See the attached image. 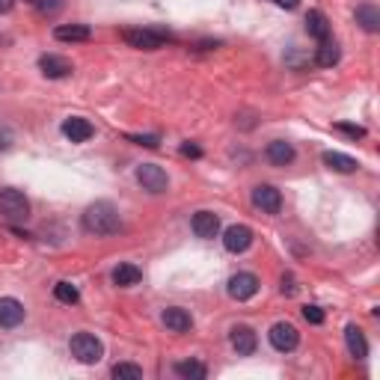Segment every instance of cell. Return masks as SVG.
<instances>
[{"instance_id":"obj_1","label":"cell","mask_w":380,"mask_h":380,"mask_svg":"<svg viewBox=\"0 0 380 380\" xmlns=\"http://www.w3.org/2000/svg\"><path fill=\"white\" fill-rule=\"evenodd\" d=\"M83 229L95 235V238H110L122 229V217L116 205H110V202H95L83 211Z\"/></svg>"},{"instance_id":"obj_2","label":"cell","mask_w":380,"mask_h":380,"mask_svg":"<svg viewBox=\"0 0 380 380\" xmlns=\"http://www.w3.org/2000/svg\"><path fill=\"white\" fill-rule=\"evenodd\" d=\"M0 217L9 223H21L30 217V202L15 187H0Z\"/></svg>"},{"instance_id":"obj_3","label":"cell","mask_w":380,"mask_h":380,"mask_svg":"<svg viewBox=\"0 0 380 380\" xmlns=\"http://www.w3.org/2000/svg\"><path fill=\"white\" fill-rule=\"evenodd\" d=\"M69 348H72V357L83 365H95L104 357V345H101V339H95L93 333H74Z\"/></svg>"},{"instance_id":"obj_4","label":"cell","mask_w":380,"mask_h":380,"mask_svg":"<svg viewBox=\"0 0 380 380\" xmlns=\"http://www.w3.org/2000/svg\"><path fill=\"white\" fill-rule=\"evenodd\" d=\"M122 39L128 42L131 48H140V50H158L167 45L170 36L163 30H151V27H137V30H125Z\"/></svg>"},{"instance_id":"obj_5","label":"cell","mask_w":380,"mask_h":380,"mask_svg":"<svg viewBox=\"0 0 380 380\" xmlns=\"http://www.w3.org/2000/svg\"><path fill=\"white\" fill-rule=\"evenodd\" d=\"M268 339H271V345L280 351V353H291L297 345H300V333H297V327L294 324H288V321H280V324H273L271 327V333H268Z\"/></svg>"},{"instance_id":"obj_6","label":"cell","mask_w":380,"mask_h":380,"mask_svg":"<svg viewBox=\"0 0 380 380\" xmlns=\"http://www.w3.org/2000/svg\"><path fill=\"white\" fill-rule=\"evenodd\" d=\"M137 182H140L143 190H149V194H163V190L170 187L167 172H163V167H158V163H143V167H137Z\"/></svg>"},{"instance_id":"obj_7","label":"cell","mask_w":380,"mask_h":380,"mask_svg":"<svg viewBox=\"0 0 380 380\" xmlns=\"http://www.w3.org/2000/svg\"><path fill=\"white\" fill-rule=\"evenodd\" d=\"M252 205H256L262 214H280L283 194L273 184H259V187H252Z\"/></svg>"},{"instance_id":"obj_8","label":"cell","mask_w":380,"mask_h":380,"mask_svg":"<svg viewBox=\"0 0 380 380\" xmlns=\"http://www.w3.org/2000/svg\"><path fill=\"white\" fill-rule=\"evenodd\" d=\"M229 341H232V348L240 353V357H250V353H256V348H259V336H256V330H252V327H247V324L232 327Z\"/></svg>"},{"instance_id":"obj_9","label":"cell","mask_w":380,"mask_h":380,"mask_svg":"<svg viewBox=\"0 0 380 380\" xmlns=\"http://www.w3.org/2000/svg\"><path fill=\"white\" fill-rule=\"evenodd\" d=\"M259 294V276L256 273H235L229 280V297L235 300H250Z\"/></svg>"},{"instance_id":"obj_10","label":"cell","mask_w":380,"mask_h":380,"mask_svg":"<svg viewBox=\"0 0 380 380\" xmlns=\"http://www.w3.org/2000/svg\"><path fill=\"white\" fill-rule=\"evenodd\" d=\"M39 69H42L45 78H50V81H62V78H69V74L74 72L72 60L57 57V54H45V57L39 60Z\"/></svg>"},{"instance_id":"obj_11","label":"cell","mask_w":380,"mask_h":380,"mask_svg":"<svg viewBox=\"0 0 380 380\" xmlns=\"http://www.w3.org/2000/svg\"><path fill=\"white\" fill-rule=\"evenodd\" d=\"M223 247L229 252H247L252 247V229L250 226H229L223 235Z\"/></svg>"},{"instance_id":"obj_12","label":"cell","mask_w":380,"mask_h":380,"mask_svg":"<svg viewBox=\"0 0 380 380\" xmlns=\"http://www.w3.org/2000/svg\"><path fill=\"white\" fill-rule=\"evenodd\" d=\"M194 232H196V238H205V240H211V238H217V232H220V217L214 211H196L194 214Z\"/></svg>"},{"instance_id":"obj_13","label":"cell","mask_w":380,"mask_h":380,"mask_svg":"<svg viewBox=\"0 0 380 380\" xmlns=\"http://www.w3.org/2000/svg\"><path fill=\"white\" fill-rule=\"evenodd\" d=\"M62 134H66L72 143H86V140H90V137L95 134V128L90 125V119H83V116H69L66 122H62Z\"/></svg>"},{"instance_id":"obj_14","label":"cell","mask_w":380,"mask_h":380,"mask_svg":"<svg viewBox=\"0 0 380 380\" xmlns=\"http://www.w3.org/2000/svg\"><path fill=\"white\" fill-rule=\"evenodd\" d=\"M161 321H163V327H167V330H172V333H187L190 327H194V318H190V312H187V309H182V306H170V309H163Z\"/></svg>"},{"instance_id":"obj_15","label":"cell","mask_w":380,"mask_h":380,"mask_svg":"<svg viewBox=\"0 0 380 380\" xmlns=\"http://www.w3.org/2000/svg\"><path fill=\"white\" fill-rule=\"evenodd\" d=\"M24 321V306L15 300V297H0V327H6V330H12V327H18Z\"/></svg>"},{"instance_id":"obj_16","label":"cell","mask_w":380,"mask_h":380,"mask_svg":"<svg viewBox=\"0 0 380 380\" xmlns=\"http://www.w3.org/2000/svg\"><path fill=\"white\" fill-rule=\"evenodd\" d=\"M264 158H268V163H273V167H288V163L294 161V146L285 140H273L264 149Z\"/></svg>"},{"instance_id":"obj_17","label":"cell","mask_w":380,"mask_h":380,"mask_svg":"<svg viewBox=\"0 0 380 380\" xmlns=\"http://www.w3.org/2000/svg\"><path fill=\"white\" fill-rule=\"evenodd\" d=\"M345 341H348V351H351V357L353 360H365L369 357V341H365L362 330L357 324H348L345 327Z\"/></svg>"},{"instance_id":"obj_18","label":"cell","mask_w":380,"mask_h":380,"mask_svg":"<svg viewBox=\"0 0 380 380\" xmlns=\"http://www.w3.org/2000/svg\"><path fill=\"white\" fill-rule=\"evenodd\" d=\"M353 18H357V24L365 33H377L380 30V9L374 4H360L357 12H353Z\"/></svg>"},{"instance_id":"obj_19","label":"cell","mask_w":380,"mask_h":380,"mask_svg":"<svg viewBox=\"0 0 380 380\" xmlns=\"http://www.w3.org/2000/svg\"><path fill=\"white\" fill-rule=\"evenodd\" d=\"M306 33L312 36V39H318V42L330 39V21H327L324 12H318V9L309 12L306 15Z\"/></svg>"},{"instance_id":"obj_20","label":"cell","mask_w":380,"mask_h":380,"mask_svg":"<svg viewBox=\"0 0 380 380\" xmlns=\"http://www.w3.org/2000/svg\"><path fill=\"white\" fill-rule=\"evenodd\" d=\"M143 280V271L137 268V264H131V262H122L116 271H113V283H116L119 288H131V285H137Z\"/></svg>"},{"instance_id":"obj_21","label":"cell","mask_w":380,"mask_h":380,"mask_svg":"<svg viewBox=\"0 0 380 380\" xmlns=\"http://www.w3.org/2000/svg\"><path fill=\"white\" fill-rule=\"evenodd\" d=\"M341 57V50H339V42L336 39H324L318 45V50H315V62H318L321 69H333L336 62Z\"/></svg>"},{"instance_id":"obj_22","label":"cell","mask_w":380,"mask_h":380,"mask_svg":"<svg viewBox=\"0 0 380 380\" xmlns=\"http://www.w3.org/2000/svg\"><path fill=\"white\" fill-rule=\"evenodd\" d=\"M54 36L60 42H86L93 36V30L86 27V24H60L54 30Z\"/></svg>"},{"instance_id":"obj_23","label":"cell","mask_w":380,"mask_h":380,"mask_svg":"<svg viewBox=\"0 0 380 380\" xmlns=\"http://www.w3.org/2000/svg\"><path fill=\"white\" fill-rule=\"evenodd\" d=\"M324 163L330 170H336V172H353L360 167L357 161H353L351 155H341V151H324Z\"/></svg>"},{"instance_id":"obj_24","label":"cell","mask_w":380,"mask_h":380,"mask_svg":"<svg viewBox=\"0 0 380 380\" xmlns=\"http://www.w3.org/2000/svg\"><path fill=\"white\" fill-rule=\"evenodd\" d=\"M175 374L179 377H187V380H205L208 369L196 360H184V362H175Z\"/></svg>"},{"instance_id":"obj_25","label":"cell","mask_w":380,"mask_h":380,"mask_svg":"<svg viewBox=\"0 0 380 380\" xmlns=\"http://www.w3.org/2000/svg\"><path fill=\"white\" fill-rule=\"evenodd\" d=\"M116 380H143V369L140 365H134V362H119V365H113V372H110Z\"/></svg>"},{"instance_id":"obj_26","label":"cell","mask_w":380,"mask_h":380,"mask_svg":"<svg viewBox=\"0 0 380 380\" xmlns=\"http://www.w3.org/2000/svg\"><path fill=\"white\" fill-rule=\"evenodd\" d=\"M54 297H57L60 303H69V306H72V303H78V300H81L78 288H74L72 283H57V285H54Z\"/></svg>"},{"instance_id":"obj_27","label":"cell","mask_w":380,"mask_h":380,"mask_svg":"<svg viewBox=\"0 0 380 380\" xmlns=\"http://www.w3.org/2000/svg\"><path fill=\"white\" fill-rule=\"evenodd\" d=\"M36 9H39V15H57V12L66 6V0H33Z\"/></svg>"},{"instance_id":"obj_28","label":"cell","mask_w":380,"mask_h":380,"mask_svg":"<svg viewBox=\"0 0 380 380\" xmlns=\"http://www.w3.org/2000/svg\"><path fill=\"white\" fill-rule=\"evenodd\" d=\"M303 318L309 324H324V309L321 306H303Z\"/></svg>"},{"instance_id":"obj_29","label":"cell","mask_w":380,"mask_h":380,"mask_svg":"<svg viewBox=\"0 0 380 380\" xmlns=\"http://www.w3.org/2000/svg\"><path fill=\"white\" fill-rule=\"evenodd\" d=\"M336 128L341 131V134H348V137H353V140H362L365 137V128H360V125H348V122H339Z\"/></svg>"},{"instance_id":"obj_30","label":"cell","mask_w":380,"mask_h":380,"mask_svg":"<svg viewBox=\"0 0 380 380\" xmlns=\"http://www.w3.org/2000/svg\"><path fill=\"white\" fill-rule=\"evenodd\" d=\"M128 140H134L137 146H146V149H155V146L161 143L155 134H146V137H128Z\"/></svg>"},{"instance_id":"obj_31","label":"cell","mask_w":380,"mask_h":380,"mask_svg":"<svg viewBox=\"0 0 380 380\" xmlns=\"http://www.w3.org/2000/svg\"><path fill=\"white\" fill-rule=\"evenodd\" d=\"M182 155H184V158H202V149L194 146V143H184V146H182Z\"/></svg>"},{"instance_id":"obj_32","label":"cell","mask_w":380,"mask_h":380,"mask_svg":"<svg viewBox=\"0 0 380 380\" xmlns=\"http://www.w3.org/2000/svg\"><path fill=\"white\" fill-rule=\"evenodd\" d=\"M12 146V131L9 128H0V151H6Z\"/></svg>"},{"instance_id":"obj_33","label":"cell","mask_w":380,"mask_h":380,"mask_svg":"<svg viewBox=\"0 0 380 380\" xmlns=\"http://www.w3.org/2000/svg\"><path fill=\"white\" fill-rule=\"evenodd\" d=\"M283 294H294V276H283Z\"/></svg>"},{"instance_id":"obj_34","label":"cell","mask_w":380,"mask_h":380,"mask_svg":"<svg viewBox=\"0 0 380 380\" xmlns=\"http://www.w3.org/2000/svg\"><path fill=\"white\" fill-rule=\"evenodd\" d=\"M273 4H276V6H283V9H297L300 0H273Z\"/></svg>"},{"instance_id":"obj_35","label":"cell","mask_w":380,"mask_h":380,"mask_svg":"<svg viewBox=\"0 0 380 380\" xmlns=\"http://www.w3.org/2000/svg\"><path fill=\"white\" fill-rule=\"evenodd\" d=\"M12 6H15V0H0V12H9Z\"/></svg>"}]
</instances>
